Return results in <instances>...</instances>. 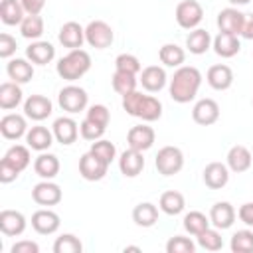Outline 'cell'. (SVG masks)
I'll return each mask as SVG.
<instances>
[{"label":"cell","instance_id":"cell-12","mask_svg":"<svg viewBox=\"0 0 253 253\" xmlns=\"http://www.w3.org/2000/svg\"><path fill=\"white\" fill-rule=\"evenodd\" d=\"M0 231L6 237H18L26 231V217L18 210H2L0 211Z\"/></svg>","mask_w":253,"mask_h":253},{"label":"cell","instance_id":"cell-7","mask_svg":"<svg viewBox=\"0 0 253 253\" xmlns=\"http://www.w3.org/2000/svg\"><path fill=\"white\" fill-rule=\"evenodd\" d=\"M107 170H109V164L105 160H101L99 156H95L91 150L79 158V174H81V178H85L89 182L103 180L107 176Z\"/></svg>","mask_w":253,"mask_h":253},{"label":"cell","instance_id":"cell-17","mask_svg":"<svg viewBox=\"0 0 253 253\" xmlns=\"http://www.w3.org/2000/svg\"><path fill=\"white\" fill-rule=\"evenodd\" d=\"M59 215L51 210H38L32 213V227L40 235H51L59 229Z\"/></svg>","mask_w":253,"mask_h":253},{"label":"cell","instance_id":"cell-36","mask_svg":"<svg viewBox=\"0 0 253 253\" xmlns=\"http://www.w3.org/2000/svg\"><path fill=\"white\" fill-rule=\"evenodd\" d=\"M4 160L10 162L12 166H16L20 172H24V170L30 166V162H32L30 146H28V144H26V146H22V144L10 146V148L6 150V154H4Z\"/></svg>","mask_w":253,"mask_h":253},{"label":"cell","instance_id":"cell-20","mask_svg":"<svg viewBox=\"0 0 253 253\" xmlns=\"http://www.w3.org/2000/svg\"><path fill=\"white\" fill-rule=\"evenodd\" d=\"M206 79H208V85L215 91H225L233 85V71L229 65L225 63H217V65H211L206 73Z\"/></svg>","mask_w":253,"mask_h":253},{"label":"cell","instance_id":"cell-54","mask_svg":"<svg viewBox=\"0 0 253 253\" xmlns=\"http://www.w3.org/2000/svg\"><path fill=\"white\" fill-rule=\"evenodd\" d=\"M239 36L245 40H253V14H245V22H243Z\"/></svg>","mask_w":253,"mask_h":253},{"label":"cell","instance_id":"cell-40","mask_svg":"<svg viewBox=\"0 0 253 253\" xmlns=\"http://www.w3.org/2000/svg\"><path fill=\"white\" fill-rule=\"evenodd\" d=\"M231 253H253V231L251 229H239L231 235L229 241Z\"/></svg>","mask_w":253,"mask_h":253},{"label":"cell","instance_id":"cell-27","mask_svg":"<svg viewBox=\"0 0 253 253\" xmlns=\"http://www.w3.org/2000/svg\"><path fill=\"white\" fill-rule=\"evenodd\" d=\"M225 160H227V168H229L231 172L241 174V172H245V170L251 168V160H253V158H251V152H249L247 146L235 144V146L229 148Z\"/></svg>","mask_w":253,"mask_h":253},{"label":"cell","instance_id":"cell-50","mask_svg":"<svg viewBox=\"0 0 253 253\" xmlns=\"http://www.w3.org/2000/svg\"><path fill=\"white\" fill-rule=\"evenodd\" d=\"M18 176H20V170L2 158V160H0V182H2V184H10V182H14Z\"/></svg>","mask_w":253,"mask_h":253},{"label":"cell","instance_id":"cell-32","mask_svg":"<svg viewBox=\"0 0 253 253\" xmlns=\"http://www.w3.org/2000/svg\"><path fill=\"white\" fill-rule=\"evenodd\" d=\"M132 221L138 227H152L158 221V208L150 202H140L132 210Z\"/></svg>","mask_w":253,"mask_h":253},{"label":"cell","instance_id":"cell-13","mask_svg":"<svg viewBox=\"0 0 253 253\" xmlns=\"http://www.w3.org/2000/svg\"><path fill=\"white\" fill-rule=\"evenodd\" d=\"M192 119L202 126H210L219 119V105L213 99H200L192 109Z\"/></svg>","mask_w":253,"mask_h":253},{"label":"cell","instance_id":"cell-34","mask_svg":"<svg viewBox=\"0 0 253 253\" xmlns=\"http://www.w3.org/2000/svg\"><path fill=\"white\" fill-rule=\"evenodd\" d=\"M136 117L142 119L144 123L158 121L162 117V103L156 97H152V95H144L142 97V103H140V107L136 111Z\"/></svg>","mask_w":253,"mask_h":253},{"label":"cell","instance_id":"cell-15","mask_svg":"<svg viewBox=\"0 0 253 253\" xmlns=\"http://www.w3.org/2000/svg\"><path fill=\"white\" fill-rule=\"evenodd\" d=\"M154 138H156L154 128L148 126V125H134V126L126 132V142H128V146L134 148V150H140V152L152 148Z\"/></svg>","mask_w":253,"mask_h":253},{"label":"cell","instance_id":"cell-28","mask_svg":"<svg viewBox=\"0 0 253 253\" xmlns=\"http://www.w3.org/2000/svg\"><path fill=\"white\" fill-rule=\"evenodd\" d=\"M34 170L42 180H51L59 174V158L49 152H40V156L34 160Z\"/></svg>","mask_w":253,"mask_h":253},{"label":"cell","instance_id":"cell-55","mask_svg":"<svg viewBox=\"0 0 253 253\" xmlns=\"http://www.w3.org/2000/svg\"><path fill=\"white\" fill-rule=\"evenodd\" d=\"M125 253H128V251H134V253H140V247H136V245H126L125 249H123Z\"/></svg>","mask_w":253,"mask_h":253},{"label":"cell","instance_id":"cell-37","mask_svg":"<svg viewBox=\"0 0 253 253\" xmlns=\"http://www.w3.org/2000/svg\"><path fill=\"white\" fill-rule=\"evenodd\" d=\"M20 34L26 38V40H40L42 34H43V20L40 14H26V18L22 20L20 24Z\"/></svg>","mask_w":253,"mask_h":253},{"label":"cell","instance_id":"cell-44","mask_svg":"<svg viewBox=\"0 0 253 253\" xmlns=\"http://www.w3.org/2000/svg\"><path fill=\"white\" fill-rule=\"evenodd\" d=\"M89 150H91L95 156H99L101 160H105L107 164H111V162L117 158V148H115V144H113L111 140H105V138L95 140Z\"/></svg>","mask_w":253,"mask_h":253},{"label":"cell","instance_id":"cell-2","mask_svg":"<svg viewBox=\"0 0 253 253\" xmlns=\"http://www.w3.org/2000/svg\"><path fill=\"white\" fill-rule=\"evenodd\" d=\"M57 75L65 81H77L91 69V55L85 49H69L67 55H63L57 61Z\"/></svg>","mask_w":253,"mask_h":253},{"label":"cell","instance_id":"cell-3","mask_svg":"<svg viewBox=\"0 0 253 253\" xmlns=\"http://www.w3.org/2000/svg\"><path fill=\"white\" fill-rule=\"evenodd\" d=\"M154 166L162 176H174L184 166V154L178 146H162L154 158Z\"/></svg>","mask_w":253,"mask_h":253},{"label":"cell","instance_id":"cell-22","mask_svg":"<svg viewBox=\"0 0 253 253\" xmlns=\"http://www.w3.org/2000/svg\"><path fill=\"white\" fill-rule=\"evenodd\" d=\"M235 215L237 211L229 202H217L210 210V221L217 229H229L235 221Z\"/></svg>","mask_w":253,"mask_h":253},{"label":"cell","instance_id":"cell-23","mask_svg":"<svg viewBox=\"0 0 253 253\" xmlns=\"http://www.w3.org/2000/svg\"><path fill=\"white\" fill-rule=\"evenodd\" d=\"M229 182V168L221 162H210L204 168V184L210 190H221Z\"/></svg>","mask_w":253,"mask_h":253},{"label":"cell","instance_id":"cell-53","mask_svg":"<svg viewBox=\"0 0 253 253\" xmlns=\"http://www.w3.org/2000/svg\"><path fill=\"white\" fill-rule=\"evenodd\" d=\"M26 14H40L45 6V0H20Z\"/></svg>","mask_w":253,"mask_h":253},{"label":"cell","instance_id":"cell-16","mask_svg":"<svg viewBox=\"0 0 253 253\" xmlns=\"http://www.w3.org/2000/svg\"><path fill=\"white\" fill-rule=\"evenodd\" d=\"M144 168V156L140 150H134V148H126L125 152H121L119 156V170L123 176L126 178H136Z\"/></svg>","mask_w":253,"mask_h":253},{"label":"cell","instance_id":"cell-42","mask_svg":"<svg viewBox=\"0 0 253 253\" xmlns=\"http://www.w3.org/2000/svg\"><path fill=\"white\" fill-rule=\"evenodd\" d=\"M198 245H200L202 249H206V251H219V249L223 247V239H221L219 229H217V227H215V229L208 227L206 231H202V233L198 235Z\"/></svg>","mask_w":253,"mask_h":253},{"label":"cell","instance_id":"cell-43","mask_svg":"<svg viewBox=\"0 0 253 253\" xmlns=\"http://www.w3.org/2000/svg\"><path fill=\"white\" fill-rule=\"evenodd\" d=\"M115 69H117V71H125V73L138 75V73L142 71V65H140V61H138L136 55H132V53H121V55H117V59H115Z\"/></svg>","mask_w":253,"mask_h":253},{"label":"cell","instance_id":"cell-57","mask_svg":"<svg viewBox=\"0 0 253 253\" xmlns=\"http://www.w3.org/2000/svg\"><path fill=\"white\" fill-rule=\"evenodd\" d=\"M251 105H253V101H251Z\"/></svg>","mask_w":253,"mask_h":253},{"label":"cell","instance_id":"cell-11","mask_svg":"<svg viewBox=\"0 0 253 253\" xmlns=\"http://www.w3.org/2000/svg\"><path fill=\"white\" fill-rule=\"evenodd\" d=\"M168 77H166V71L164 67L160 65H148L144 67L140 73H138V83L142 85L144 91L148 93H158L160 89H164Z\"/></svg>","mask_w":253,"mask_h":253},{"label":"cell","instance_id":"cell-29","mask_svg":"<svg viewBox=\"0 0 253 253\" xmlns=\"http://www.w3.org/2000/svg\"><path fill=\"white\" fill-rule=\"evenodd\" d=\"M26 18V10L20 0H2L0 2V20L4 26H20Z\"/></svg>","mask_w":253,"mask_h":253},{"label":"cell","instance_id":"cell-33","mask_svg":"<svg viewBox=\"0 0 253 253\" xmlns=\"http://www.w3.org/2000/svg\"><path fill=\"white\" fill-rule=\"evenodd\" d=\"M158 208H160L166 215H178V213L184 211V208H186V200H184V196H182L180 192H176V190H168V192H164V194L160 196V200H158Z\"/></svg>","mask_w":253,"mask_h":253},{"label":"cell","instance_id":"cell-51","mask_svg":"<svg viewBox=\"0 0 253 253\" xmlns=\"http://www.w3.org/2000/svg\"><path fill=\"white\" fill-rule=\"evenodd\" d=\"M10 251H12V253H40V245H38L36 241L22 239V241H16Z\"/></svg>","mask_w":253,"mask_h":253},{"label":"cell","instance_id":"cell-45","mask_svg":"<svg viewBox=\"0 0 253 253\" xmlns=\"http://www.w3.org/2000/svg\"><path fill=\"white\" fill-rule=\"evenodd\" d=\"M194 251H196V243L184 235H174L166 243V253H194Z\"/></svg>","mask_w":253,"mask_h":253},{"label":"cell","instance_id":"cell-52","mask_svg":"<svg viewBox=\"0 0 253 253\" xmlns=\"http://www.w3.org/2000/svg\"><path fill=\"white\" fill-rule=\"evenodd\" d=\"M237 217H239V219H241L245 225L253 227V202L243 204V206L237 210Z\"/></svg>","mask_w":253,"mask_h":253},{"label":"cell","instance_id":"cell-4","mask_svg":"<svg viewBox=\"0 0 253 253\" xmlns=\"http://www.w3.org/2000/svg\"><path fill=\"white\" fill-rule=\"evenodd\" d=\"M113 40H115V32H113V28L107 22L93 20V22L87 24V28H85V42L91 47H95V49H107V47H111Z\"/></svg>","mask_w":253,"mask_h":253},{"label":"cell","instance_id":"cell-47","mask_svg":"<svg viewBox=\"0 0 253 253\" xmlns=\"http://www.w3.org/2000/svg\"><path fill=\"white\" fill-rule=\"evenodd\" d=\"M87 119L107 128V125H109V121H111V113H109V109H107L105 105H91V107L87 109Z\"/></svg>","mask_w":253,"mask_h":253},{"label":"cell","instance_id":"cell-26","mask_svg":"<svg viewBox=\"0 0 253 253\" xmlns=\"http://www.w3.org/2000/svg\"><path fill=\"white\" fill-rule=\"evenodd\" d=\"M6 73L10 77V81L14 83H28L34 77V63L30 59H22V57H12L6 65Z\"/></svg>","mask_w":253,"mask_h":253},{"label":"cell","instance_id":"cell-46","mask_svg":"<svg viewBox=\"0 0 253 253\" xmlns=\"http://www.w3.org/2000/svg\"><path fill=\"white\" fill-rule=\"evenodd\" d=\"M105 130H107L105 126H101V125H97V123L89 121L87 117H85V121L79 125V134H81V138H85V140H91V142H95V140L103 138Z\"/></svg>","mask_w":253,"mask_h":253},{"label":"cell","instance_id":"cell-48","mask_svg":"<svg viewBox=\"0 0 253 253\" xmlns=\"http://www.w3.org/2000/svg\"><path fill=\"white\" fill-rule=\"evenodd\" d=\"M142 93L140 91H132V93H128V95H125L123 97V109L130 115V117H136V111H138V107H140V103H142Z\"/></svg>","mask_w":253,"mask_h":253},{"label":"cell","instance_id":"cell-9","mask_svg":"<svg viewBox=\"0 0 253 253\" xmlns=\"http://www.w3.org/2000/svg\"><path fill=\"white\" fill-rule=\"evenodd\" d=\"M26 132H28L26 117H22L18 113H8L0 119V134L6 140H18V138L26 136Z\"/></svg>","mask_w":253,"mask_h":253},{"label":"cell","instance_id":"cell-41","mask_svg":"<svg viewBox=\"0 0 253 253\" xmlns=\"http://www.w3.org/2000/svg\"><path fill=\"white\" fill-rule=\"evenodd\" d=\"M83 243L73 233H63L53 243V253H81Z\"/></svg>","mask_w":253,"mask_h":253},{"label":"cell","instance_id":"cell-18","mask_svg":"<svg viewBox=\"0 0 253 253\" xmlns=\"http://www.w3.org/2000/svg\"><path fill=\"white\" fill-rule=\"evenodd\" d=\"M57 40L67 49H79L85 42V28L77 22H65L57 34Z\"/></svg>","mask_w":253,"mask_h":253},{"label":"cell","instance_id":"cell-38","mask_svg":"<svg viewBox=\"0 0 253 253\" xmlns=\"http://www.w3.org/2000/svg\"><path fill=\"white\" fill-rule=\"evenodd\" d=\"M111 83H113V89H115L119 95H123V97H125V95H128V93L136 91L138 77H136V75H132V73H125V71H117V69H115Z\"/></svg>","mask_w":253,"mask_h":253},{"label":"cell","instance_id":"cell-35","mask_svg":"<svg viewBox=\"0 0 253 253\" xmlns=\"http://www.w3.org/2000/svg\"><path fill=\"white\" fill-rule=\"evenodd\" d=\"M158 59L166 67H180L186 59V51L178 43H164L158 49Z\"/></svg>","mask_w":253,"mask_h":253},{"label":"cell","instance_id":"cell-6","mask_svg":"<svg viewBox=\"0 0 253 253\" xmlns=\"http://www.w3.org/2000/svg\"><path fill=\"white\" fill-rule=\"evenodd\" d=\"M204 20V8L198 0H184L176 6V22L184 30H196Z\"/></svg>","mask_w":253,"mask_h":253},{"label":"cell","instance_id":"cell-10","mask_svg":"<svg viewBox=\"0 0 253 253\" xmlns=\"http://www.w3.org/2000/svg\"><path fill=\"white\" fill-rule=\"evenodd\" d=\"M53 111L51 101L45 95H30L24 101V115L32 121H45Z\"/></svg>","mask_w":253,"mask_h":253},{"label":"cell","instance_id":"cell-5","mask_svg":"<svg viewBox=\"0 0 253 253\" xmlns=\"http://www.w3.org/2000/svg\"><path fill=\"white\" fill-rule=\"evenodd\" d=\"M87 101H89L87 91H85L83 87H79V85H67V87H63V89L59 91V95H57L59 107H61L65 113H69V115H75V113H79V111H85Z\"/></svg>","mask_w":253,"mask_h":253},{"label":"cell","instance_id":"cell-56","mask_svg":"<svg viewBox=\"0 0 253 253\" xmlns=\"http://www.w3.org/2000/svg\"><path fill=\"white\" fill-rule=\"evenodd\" d=\"M233 6H243V4H249L251 0H229Z\"/></svg>","mask_w":253,"mask_h":253},{"label":"cell","instance_id":"cell-24","mask_svg":"<svg viewBox=\"0 0 253 253\" xmlns=\"http://www.w3.org/2000/svg\"><path fill=\"white\" fill-rule=\"evenodd\" d=\"M211 47H213V51H215L219 57L229 59V57H233V55L239 53V49H241V42H239V38L233 36V34L219 32V34L213 38Z\"/></svg>","mask_w":253,"mask_h":253},{"label":"cell","instance_id":"cell-49","mask_svg":"<svg viewBox=\"0 0 253 253\" xmlns=\"http://www.w3.org/2000/svg\"><path fill=\"white\" fill-rule=\"evenodd\" d=\"M16 38H12L10 34H0V57L2 59H12V55L16 53Z\"/></svg>","mask_w":253,"mask_h":253},{"label":"cell","instance_id":"cell-19","mask_svg":"<svg viewBox=\"0 0 253 253\" xmlns=\"http://www.w3.org/2000/svg\"><path fill=\"white\" fill-rule=\"evenodd\" d=\"M243 22H245V14L239 12L237 8H223L217 14V28H219V32H225V34L239 36Z\"/></svg>","mask_w":253,"mask_h":253},{"label":"cell","instance_id":"cell-8","mask_svg":"<svg viewBox=\"0 0 253 253\" xmlns=\"http://www.w3.org/2000/svg\"><path fill=\"white\" fill-rule=\"evenodd\" d=\"M61 198H63L61 188L55 182H51V180H42L40 184H36L32 188V200L38 206H47L49 208V206L59 204Z\"/></svg>","mask_w":253,"mask_h":253},{"label":"cell","instance_id":"cell-39","mask_svg":"<svg viewBox=\"0 0 253 253\" xmlns=\"http://www.w3.org/2000/svg\"><path fill=\"white\" fill-rule=\"evenodd\" d=\"M210 217L202 211H190L184 215V229L190 233V235H200L202 231H206L210 227Z\"/></svg>","mask_w":253,"mask_h":253},{"label":"cell","instance_id":"cell-31","mask_svg":"<svg viewBox=\"0 0 253 253\" xmlns=\"http://www.w3.org/2000/svg\"><path fill=\"white\" fill-rule=\"evenodd\" d=\"M211 36H210V32H206V30H202V28H196V30H192L190 34H188V38H186V47H188V51L190 53H194V55H202V53H206L210 47H211Z\"/></svg>","mask_w":253,"mask_h":253},{"label":"cell","instance_id":"cell-25","mask_svg":"<svg viewBox=\"0 0 253 253\" xmlns=\"http://www.w3.org/2000/svg\"><path fill=\"white\" fill-rule=\"evenodd\" d=\"M26 57L34 63V65H47L53 57H55V47L49 42L43 40H36L26 47Z\"/></svg>","mask_w":253,"mask_h":253},{"label":"cell","instance_id":"cell-14","mask_svg":"<svg viewBox=\"0 0 253 253\" xmlns=\"http://www.w3.org/2000/svg\"><path fill=\"white\" fill-rule=\"evenodd\" d=\"M51 130H53L55 140L59 144H63V146L73 144L77 140V136H79V125L71 117H59V119H55Z\"/></svg>","mask_w":253,"mask_h":253},{"label":"cell","instance_id":"cell-30","mask_svg":"<svg viewBox=\"0 0 253 253\" xmlns=\"http://www.w3.org/2000/svg\"><path fill=\"white\" fill-rule=\"evenodd\" d=\"M22 89H20V83H14V81H4L0 85V109L2 111H12L16 109L20 103H22Z\"/></svg>","mask_w":253,"mask_h":253},{"label":"cell","instance_id":"cell-21","mask_svg":"<svg viewBox=\"0 0 253 253\" xmlns=\"http://www.w3.org/2000/svg\"><path fill=\"white\" fill-rule=\"evenodd\" d=\"M53 130H49L47 126H42V125H36L32 128H28L26 132V144L36 150V152H45L51 144H53Z\"/></svg>","mask_w":253,"mask_h":253},{"label":"cell","instance_id":"cell-1","mask_svg":"<svg viewBox=\"0 0 253 253\" xmlns=\"http://www.w3.org/2000/svg\"><path fill=\"white\" fill-rule=\"evenodd\" d=\"M202 85V73L198 67H192V65H180L172 79H170V97L172 101L184 105V103H190L192 99H196L198 95V89Z\"/></svg>","mask_w":253,"mask_h":253}]
</instances>
